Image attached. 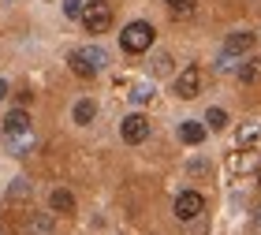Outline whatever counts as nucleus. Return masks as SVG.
Wrapping results in <instances>:
<instances>
[{
  "label": "nucleus",
  "mask_w": 261,
  "mask_h": 235,
  "mask_svg": "<svg viewBox=\"0 0 261 235\" xmlns=\"http://www.w3.org/2000/svg\"><path fill=\"white\" fill-rule=\"evenodd\" d=\"M67 64H71V71H75L79 79H93L105 64H109V53L97 49V45H86V49H75V53H71Z\"/></svg>",
  "instance_id": "1"
},
{
  "label": "nucleus",
  "mask_w": 261,
  "mask_h": 235,
  "mask_svg": "<svg viewBox=\"0 0 261 235\" xmlns=\"http://www.w3.org/2000/svg\"><path fill=\"white\" fill-rule=\"evenodd\" d=\"M153 34H157V30H153L149 22H142V19H138V22H127V27H123V34H120L123 53H130V56L146 53L149 45H153Z\"/></svg>",
  "instance_id": "2"
},
{
  "label": "nucleus",
  "mask_w": 261,
  "mask_h": 235,
  "mask_svg": "<svg viewBox=\"0 0 261 235\" xmlns=\"http://www.w3.org/2000/svg\"><path fill=\"white\" fill-rule=\"evenodd\" d=\"M82 27L86 34H105L112 27V4H105V0H90V4H82Z\"/></svg>",
  "instance_id": "3"
},
{
  "label": "nucleus",
  "mask_w": 261,
  "mask_h": 235,
  "mask_svg": "<svg viewBox=\"0 0 261 235\" xmlns=\"http://www.w3.org/2000/svg\"><path fill=\"white\" fill-rule=\"evenodd\" d=\"M201 93V67L198 64H187L179 75H175V97H183V101H194Z\"/></svg>",
  "instance_id": "4"
},
{
  "label": "nucleus",
  "mask_w": 261,
  "mask_h": 235,
  "mask_svg": "<svg viewBox=\"0 0 261 235\" xmlns=\"http://www.w3.org/2000/svg\"><path fill=\"white\" fill-rule=\"evenodd\" d=\"M120 135H123V142H127V146L146 142V138H149V120H146L142 112H130L127 120L120 123Z\"/></svg>",
  "instance_id": "5"
},
{
  "label": "nucleus",
  "mask_w": 261,
  "mask_h": 235,
  "mask_svg": "<svg viewBox=\"0 0 261 235\" xmlns=\"http://www.w3.org/2000/svg\"><path fill=\"white\" fill-rule=\"evenodd\" d=\"M205 213V198H201L198 191H183L179 198H175V217L179 220H194Z\"/></svg>",
  "instance_id": "6"
},
{
  "label": "nucleus",
  "mask_w": 261,
  "mask_h": 235,
  "mask_svg": "<svg viewBox=\"0 0 261 235\" xmlns=\"http://www.w3.org/2000/svg\"><path fill=\"white\" fill-rule=\"evenodd\" d=\"M22 235H56V217L53 213H30L22 220Z\"/></svg>",
  "instance_id": "7"
},
{
  "label": "nucleus",
  "mask_w": 261,
  "mask_h": 235,
  "mask_svg": "<svg viewBox=\"0 0 261 235\" xmlns=\"http://www.w3.org/2000/svg\"><path fill=\"white\" fill-rule=\"evenodd\" d=\"M254 45H257V34H250V30H235V34H228V41H224V53L243 56V53H250Z\"/></svg>",
  "instance_id": "8"
},
{
  "label": "nucleus",
  "mask_w": 261,
  "mask_h": 235,
  "mask_svg": "<svg viewBox=\"0 0 261 235\" xmlns=\"http://www.w3.org/2000/svg\"><path fill=\"white\" fill-rule=\"evenodd\" d=\"M235 75H239L243 86H257V82H261V56H250L246 64H239V67H235Z\"/></svg>",
  "instance_id": "9"
},
{
  "label": "nucleus",
  "mask_w": 261,
  "mask_h": 235,
  "mask_svg": "<svg viewBox=\"0 0 261 235\" xmlns=\"http://www.w3.org/2000/svg\"><path fill=\"white\" fill-rule=\"evenodd\" d=\"M49 209L53 213H75V194L64 191V187H56V191L49 194Z\"/></svg>",
  "instance_id": "10"
},
{
  "label": "nucleus",
  "mask_w": 261,
  "mask_h": 235,
  "mask_svg": "<svg viewBox=\"0 0 261 235\" xmlns=\"http://www.w3.org/2000/svg\"><path fill=\"white\" fill-rule=\"evenodd\" d=\"M19 131H30V112L27 109H15L4 116V135H19Z\"/></svg>",
  "instance_id": "11"
},
{
  "label": "nucleus",
  "mask_w": 261,
  "mask_h": 235,
  "mask_svg": "<svg viewBox=\"0 0 261 235\" xmlns=\"http://www.w3.org/2000/svg\"><path fill=\"white\" fill-rule=\"evenodd\" d=\"M8 138V149L15 157H27L30 149H34V131H19V135H4Z\"/></svg>",
  "instance_id": "12"
},
{
  "label": "nucleus",
  "mask_w": 261,
  "mask_h": 235,
  "mask_svg": "<svg viewBox=\"0 0 261 235\" xmlns=\"http://www.w3.org/2000/svg\"><path fill=\"white\" fill-rule=\"evenodd\" d=\"M179 138L187 146H198L201 138H205V123H198V120H187V123H179Z\"/></svg>",
  "instance_id": "13"
},
{
  "label": "nucleus",
  "mask_w": 261,
  "mask_h": 235,
  "mask_svg": "<svg viewBox=\"0 0 261 235\" xmlns=\"http://www.w3.org/2000/svg\"><path fill=\"white\" fill-rule=\"evenodd\" d=\"M34 194V183L30 179H11V187H8V202H27V198Z\"/></svg>",
  "instance_id": "14"
},
{
  "label": "nucleus",
  "mask_w": 261,
  "mask_h": 235,
  "mask_svg": "<svg viewBox=\"0 0 261 235\" xmlns=\"http://www.w3.org/2000/svg\"><path fill=\"white\" fill-rule=\"evenodd\" d=\"M172 11V19H191L194 11H198V0H164Z\"/></svg>",
  "instance_id": "15"
},
{
  "label": "nucleus",
  "mask_w": 261,
  "mask_h": 235,
  "mask_svg": "<svg viewBox=\"0 0 261 235\" xmlns=\"http://www.w3.org/2000/svg\"><path fill=\"white\" fill-rule=\"evenodd\" d=\"M93 116H97V105H93L90 97H82V101L75 105V123L86 127V123H93Z\"/></svg>",
  "instance_id": "16"
},
{
  "label": "nucleus",
  "mask_w": 261,
  "mask_h": 235,
  "mask_svg": "<svg viewBox=\"0 0 261 235\" xmlns=\"http://www.w3.org/2000/svg\"><path fill=\"white\" fill-rule=\"evenodd\" d=\"M127 97L135 101V105H149V97H153V86H149V82H135Z\"/></svg>",
  "instance_id": "17"
},
{
  "label": "nucleus",
  "mask_w": 261,
  "mask_h": 235,
  "mask_svg": "<svg viewBox=\"0 0 261 235\" xmlns=\"http://www.w3.org/2000/svg\"><path fill=\"white\" fill-rule=\"evenodd\" d=\"M205 127L224 131V127H228V112H224V109H209V112H205Z\"/></svg>",
  "instance_id": "18"
},
{
  "label": "nucleus",
  "mask_w": 261,
  "mask_h": 235,
  "mask_svg": "<svg viewBox=\"0 0 261 235\" xmlns=\"http://www.w3.org/2000/svg\"><path fill=\"white\" fill-rule=\"evenodd\" d=\"M235 67H239V56H231V53H224L217 60V71H235Z\"/></svg>",
  "instance_id": "19"
},
{
  "label": "nucleus",
  "mask_w": 261,
  "mask_h": 235,
  "mask_svg": "<svg viewBox=\"0 0 261 235\" xmlns=\"http://www.w3.org/2000/svg\"><path fill=\"white\" fill-rule=\"evenodd\" d=\"M64 15L67 19H79L82 15V0H64Z\"/></svg>",
  "instance_id": "20"
},
{
  "label": "nucleus",
  "mask_w": 261,
  "mask_h": 235,
  "mask_svg": "<svg viewBox=\"0 0 261 235\" xmlns=\"http://www.w3.org/2000/svg\"><path fill=\"white\" fill-rule=\"evenodd\" d=\"M153 67H157V71H168V67H172V60H168V56L161 53V56H157V64H153Z\"/></svg>",
  "instance_id": "21"
},
{
  "label": "nucleus",
  "mask_w": 261,
  "mask_h": 235,
  "mask_svg": "<svg viewBox=\"0 0 261 235\" xmlns=\"http://www.w3.org/2000/svg\"><path fill=\"white\" fill-rule=\"evenodd\" d=\"M191 172L201 175V172H209V164H205V161H194V164H191Z\"/></svg>",
  "instance_id": "22"
},
{
  "label": "nucleus",
  "mask_w": 261,
  "mask_h": 235,
  "mask_svg": "<svg viewBox=\"0 0 261 235\" xmlns=\"http://www.w3.org/2000/svg\"><path fill=\"white\" fill-rule=\"evenodd\" d=\"M8 93H11V90H8V82H4V79H0V101H4V97H8Z\"/></svg>",
  "instance_id": "23"
},
{
  "label": "nucleus",
  "mask_w": 261,
  "mask_h": 235,
  "mask_svg": "<svg viewBox=\"0 0 261 235\" xmlns=\"http://www.w3.org/2000/svg\"><path fill=\"white\" fill-rule=\"evenodd\" d=\"M254 224H257V228H261V205H257V209H254Z\"/></svg>",
  "instance_id": "24"
},
{
  "label": "nucleus",
  "mask_w": 261,
  "mask_h": 235,
  "mask_svg": "<svg viewBox=\"0 0 261 235\" xmlns=\"http://www.w3.org/2000/svg\"><path fill=\"white\" fill-rule=\"evenodd\" d=\"M257 183H261V168H257Z\"/></svg>",
  "instance_id": "25"
}]
</instances>
